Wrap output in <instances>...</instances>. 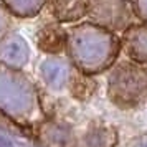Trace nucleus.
I'll return each mask as SVG.
<instances>
[{"instance_id": "nucleus-3", "label": "nucleus", "mask_w": 147, "mask_h": 147, "mask_svg": "<svg viewBox=\"0 0 147 147\" xmlns=\"http://www.w3.org/2000/svg\"><path fill=\"white\" fill-rule=\"evenodd\" d=\"M124 0H91V15L107 25L119 27L126 20Z\"/></svg>"}, {"instance_id": "nucleus-2", "label": "nucleus", "mask_w": 147, "mask_h": 147, "mask_svg": "<svg viewBox=\"0 0 147 147\" xmlns=\"http://www.w3.org/2000/svg\"><path fill=\"white\" fill-rule=\"evenodd\" d=\"M109 89L111 96L119 99V102L137 99L147 89V71L131 65H122L111 76Z\"/></svg>"}, {"instance_id": "nucleus-1", "label": "nucleus", "mask_w": 147, "mask_h": 147, "mask_svg": "<svg viewBox=\"0 0 147 147\" xmlns=\"http://www.w3.org/2000/svg\"><path fill=\"white\" fill-rule=\"evenodd\" d=\"M114 38L99 28L84 25L74 28L71 35L73 58L86 68V71H99V68L109 63V55L114 48Z\"/></svg>"}, {"instance_id": "nucleus-6", "label": "nucleus", "mask_w": 147, "mask_h": 147, "mask_svg": "<svg viewBox=\"0 0 147 147\" xmlns=\"http://www.w3.org/2000/svg\"><path fill=\"white\" fill-rule=\"evenodd\" d=\"M65 40H66V35H65V32L60 27H56V25H47L40 32L38 45H40V48L43 51L58 53L61 48H63Z\"/></svg>"}, {"instance_id": "nucleus-11", "label": "nucleus", "mask_w": 147, "mask_h": 147, "mask_svg": "<svg viewBox=\"0 0 147 147\" xmlns=\"http://www.w3.org/2000/svg\"><path fill=\"white\" fill-rule=\"evenodd\" d=\"M140 15H144L142 18H147V7H146V8H142V10H140Z\"/></svg>"}, {"instance_id": "nucleus-4", "label": "nucleus", "mask_w": 147, "mask_h": 147, "mask_svg": "<svg viewBox=\"0 0 147 147\" xmlns=\"http://www.w3.org/2000/svg\"><path fill=\"white\" fill-rule=\"evenodd\" d=\"M0 58L8 65H22L28 58V48L20 36H10L0 45Z\"/></svg>"}, {"instance_id": "nucleus-7", "label": "nucleus", "mask_w": 147, "mask_h": 147, "mask_svg": "<svg viewBox=\"0 0 147 147\" xmlns=\"http://www.w3.org/2000/svg\"><path fill=\"white\" fill-rule=\"evenodd\" d=\"M127 48L132 58L147 61V27H136L127 33Z\"/></svg>"}, {"instance_id": "nucleus-5", "label": "nucleus", "mask_w": 147, "mask_h": 147, "mask_svg": "<svg viewBox=\"0 0 147 147\" xmlns=\"http://www.w3.org/2000/svg\"><path fill=\"white\" fill-rule=\"evenodd\" d=\"M41 74L50 86L53 88H61L68 81L69 76V69L68 65L63 60L58 58H48L47 61H43L41 65Z\"/></svg>"}, {"instance_id": "nucleus-10", "label": "nucleus", "mask_w": 147, "mask_h": 147, "mask_svg": "<svg viewBox=\"0 0 147 147\" xmlns=\"http://www.w3.org/2000/svg\"><path fill=\"white\" fill-rule=\"evenodd\" d=\"M132 147H147V136H144V137H139V139H137V140L132 144Z\"/></svg>"}, {"instance_id": "nucleus-9", "label": "nucleus", "mask_w": 147, "mask_h": 147, "mask_svg": "<svg viewBox=\"0 0 147 147\" xmlns=\"http://www.w3.org/2000/svg\"><path fill=\"white\" fill-rule=\"evenodd\" d=\"M7 2V5L13 12L20 15H30L36 12V8L40 7V2L43 0H5Z\"/></svg>"}, {"instance_id": "nucleus-8", "label": "nucleus", "mask_w": 147, "mask_h": 147, "mask_svg": "<svg viewBox=\"0 0 147 147\" xmlns=\"http://www.w3.org/2000/svg\"><path fill=\"white\" fill-rule=\"evenodd\" d=\"M84 12V0H53V13L61 20H76Z\"/></svg>"}]
</instances>
